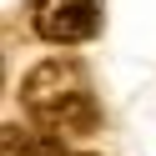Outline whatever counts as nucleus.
I'll list each match as a JSON object with an SVG mask.
<instances>
[{"mask_svg":"<svg viewBox=\"0 0 156 156\" xmlns=\"http://www.w3.org/2000/svg\"><path fill=\"white\" fill-rule=\"evenodd\" d=\"M30 30L51 45H81L101 30V0H35Z\"/></svg>","mask_w":156,"mask_h":156,"instance_id":"2","label":"nucleus"},{"mask_svg":"<svg viewBox=\"0 0 156 156\" xmlns=\"http://www.w3.org/2000/svg\"><path fill=\"white\" fill-rule=\"evenodd\" d=\"M5 156H71L66 151V136L51 131V126H5Z\"/></svg>","mask_w":156,"mask_h":156,"instance_id":"3","label":"nucleus"},{"mask_svg":"<svg viewBox=\"0 0 156 156\" xmlns=\"http://www.w3.org/2000/svg\"><path fill=\"white\" fill-rule=\"evenodd\" d=\"M20 101L30 111V121L51 126L61 136H91L101 126V106H96L91 81L81 76V66L71 61H41L35 71H25Z\"/></svg>","mask_w":156,"mask_h":156,"instance_id":"1","label":"nucleus"}]
</instances>
